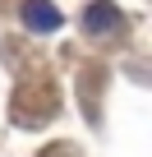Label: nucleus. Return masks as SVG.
I'll return each mask as SVG.
<instances>
[{
	"mask_svg": "<svg viewBox=\"0 0 152 157\" xmlns=\"http://www.w3.org/2000/svg\"><path fill=\"white\" fill-rule=\"evenodd\" d=\"M115 23H120V10L106 5V0H97V5L88 10V28H92V33H106V28H115Z\"/></svg>",
	"mask_w": 152,
	"mask_h": 157,
	"instance_id": "obj_2",
	"label": "nucleus"
},
{
	"mask_svg": "<svg viewBox=\"0 0 152 157\" xmlns=\"http://www.w3.org/2000/svg\"><path fill=\"white\" fill-rule=\"evenodd\" d=\"M23 19H28V28H37V33L60 28V10L46 5V0H28V5H23Z\"/></svg>",
	"mask_w": 152,
	"mask_h": 157,
	"instance_id": "obj_1",
	"label": "nucleus"
}]
</instances>
